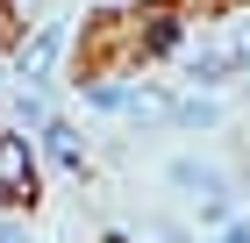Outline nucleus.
<instances>
[{"mask_svg":"<svg viewBox=\"0 0 250 243\" xmlns=\"http://www.w3.org/2000/svg\"><path fill=\"white\" fill-rule=\"evenodd\" d=\"M0 193L7 200L29 193V150H21V136H0Z\"/></svg>","mask_w":250,"mask_h":243,"instance_id":"f257e3e1","label":"nucleus"},{"mask_svg":"<svg viewBox=\"0 0 250 243\" xmlns=\"http://www.w3.org/2000/svg\"><path fill=\"white\" fill-rule=\"evenodd\" d=\"M50 57H58V29H43V36L29 43V50H21V79H36L43 65H50Z\"/></svg>","mask_w":250,"mask_h":243,"instance_id":"f03ea898","label":"nucleus"},{"mask_svg":"<svg viewBox=\"0 0 250 243\" xmlns=\"http://www.w3.org/2000/svg\"><path fill=\"white\" fill-rule=\"evenodd\" d=\"M229 65H236L229 50H193V79H222Z\"/></svg>","mask_w":250,"mask_h":243,"instance_id":"7ed1b4c3","label":"nucleus"},{"mask_svg":"<svg viewBox=\"0 0 250 243\" xmlns=\"http://www.w3.org/2000/svg\"><path fill=\"white\" fill-rule=\"evenodd\" d=\"M50 150H58V157H64V165H72V172L86 165V150H79V136H72V129H50Z\"/></svg>","mask_w":250,"mask_h":243,"instance_id":"20e7f679","label":"nucleus"},{"mask_svg":"<svg viewBox=\"0 0 250 243\" xmlns=\"http://www.w3.org/2000/svg\"><path fill=\"white\" fill-rule=\"evenodd\" d=\"M179 122H200V129H208V122H214V100H186V108H179Z\"/></svg>","mask_w":250,"mask_h":243,"instance_id":"39448f33","label":"nucleus"},{"mask_svg":"<svg viewBox=\"0 0 250 243\" xmlns=\"http://www.w3.org/2000/svg\"><path fill=\"white\" fill-rule=\"evenodd\" d=\"M229 57H236V65H250V22H243V29H236V43H229Z\"/></svg>","mask_w":250,"mask_h":243,"instance_id":"423d86ee","label":"nucleus"},{"mask_svg":"<svg viewBox=\"0 0 250 243\" xmlns=\"http://www.w3.org/2000/svg\"><path fill=\"white\" fill-rule=\"evenodd\" d=\"M222 243H250V229H222Z\"/></svg>","mask_w":250,"mask_h":243,"instance_id":"0eeeda50","label":"nucleus"},{"mask_svg":"<svg viewBox=\"0 0 250 243\" xmlns=\"http://www.w3.org/2000/svg\"><path fill=\"white\" fill-rule=\"evenodd\" d=\"M0 243H29V236H21V229H0Z\"/></svg>","mask_w":250,"mask_h":243,"instance_id":"6e6552de","label":"nucleus"}]
</instances>
